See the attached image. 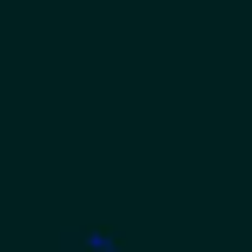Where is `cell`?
Instances as JSON below:
<instances>
[]
</instances>
